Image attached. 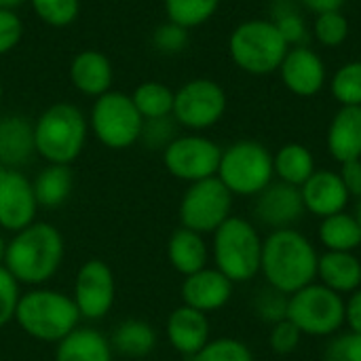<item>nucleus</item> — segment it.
<instances>
[{
	"mask_svg": "<svg viewBox=\"0 0 361 361\" xmlns=\"http://www.w3.org/2000/svg\"><path fill=\"white\" fill-rule=\"evenodd\" d=\"M317 260L313 241L298 228L271 231L262 241L260 275L269 288L292 296L317 279Z\"/></svg>",
	"mask_w": 361,
	"mask_h": 361,
	"instance_id": "nucleus-1",
	"label": "nucleus"
},
{
	"mask_svg": "<svg viewBox=\"0 0 361 361\" xmlns=\"http://www.w3.org/2000/svg\"><path fill=\"white\" fill-rule=\"evenodd\" d=\"M63 235L49 222H32L6 241L4 267L23 286L40 288L63 262Z\"/></svg>",
	"mask_w": 361,
	"mask_h": 361,
	"instance_id": "nucleus-2",
	"label": "nucleus"
},
{
	"mask_svg": "<svg viewBox=\"0 0 361 361\" xmlns=\"http://www.w3.org/2000/svg\"><path fill=\"white\" fill-rule=\"evenodd\" d=\"M17 326L23 334L40 343H59L80 324V313L66 292L53 288H32L21 294L15 311Z\"/></svg>",
	"mask_w": 361,
	"mask_h": 361,
	"instance_id": "nucleus-3",
	"label": "nucleus"
},
{
	"mask_svg": "<svg viewBox=\"0 0 361 361\" xmlns=\"http://www.w3.org/2000/svg\"><path fill=\"white\" fill-rule=\"evenodd\" d=\"M89 121L82 110L68 102L49 106L34 123L36 154L51 165H72L85 150Z\"/></svg>",
	"mask_w": 361,
	"mask_h": 361,
	"instance_id": "nucleus-4",
	"label": "nucleus"
},
{
	"mask_svg": "<svg viewBox=\"0 0 361 361\" xmlns=\"http://www.w3.org/2000/svg\"><path fill=\"white\" fill-rule=\"evenodd\" d=\"M212 258L216 269L233 283H247L260 275L262 237L254 222L231 216L212 233Z\"/></svg>",
	"mask_w": 361,
	"mask_h": 361,
	"instance_id": "nucleus-5",
	"label": "nucleus"
},
{
	"mask_svg": "<svg viewBox=\"0 0 361 361\" xmlns=\"http://www.w3.org/2000/svg\"><path fill=\"white\" fill-rule=\"evenodd\" d=\"M290 44L271 19L241 21L228 36V55L233 63L254 76H267L279 70Z\"/></svg>",
	"mask_w": 361,
	"mask_h": 361,
	"instance_id": "nucleus-6",
	"label": "nucleus"
},
{
	"mask_svg": "<svg viewBox=\"0 0 361 361\" xmlns=\"http://www.w3.org/2000/svg\"><path fill=\"white\" fill-rule=\"evenodd\" d=\"M216 178L233 197H256L273 180V154L254 140H239L222 150Z\"/></svg>",
	"mask_w": 361,
	"mask_h": 361,
	"instance_id": "nucleus-7",
	"label": "nucleus"
},
{
	"mask_svg": "<svg viewBox=\"0 0 361 361\" xmlns=\"http://www.w3.org/2000/svg\"><path fill=\"white\" fill-rule=\"evenodd\" d=\"M288 319L302 336L330 338L345 328V296L313 281L288 298Z\"/></svg>",
	"mask_w": 361,
	"mask_h": 361,
	"instance_id": "nucleus-8",
	"label": "nucleus"
},
{
	"mask_svg": "<svg viewBox=\"0 0 361 361\" xmlns=\"http://www.w3.org/2000/svg\"><path fill=\"white\" fill-rule=\"evenodd\" d=\"M144 127V118L137 112L131 95L121 91H108L95 97L91 114H89V129L106 148L125 150L140 142Z\"/></svg>",
	"mask_w": 361,
	"mask_h": 361,
	"instance_id": "nucleus-9",
	"label": "nucleus"
},
{
	"mask_svg": "<svg viewBox=\"0 0 361 361\" xmlns=\"http://www.w3.org/2000/svg\"><path fill=\"white\" fill-rule=\"evenodd\" d=\"M231 212H233V195L214 176L188 184V188L180 199L178 218H180V226L201 235H212L222 222H226L233 216Z\"/></svg>",
	"mask_w": 361,
	"mask_h": 361,
	"instance_id": "nucleus-10",
	"label": "nucleus"
},
{
	"mask_svg": "<svg viewBox=\"0 0 361 361\" xmlns=\"http://www.w3.org/2000/svg\"><path fill=\"white\" fill-rule=\"evenodd\" d=\"M228 99L224 89L212 78L184 82L173 97V121L190 131H205L222 121Z\"/></svg>",
	"mask_w": 361,
	"mask_h": 361,
	"instance_id": "nucleus-11",
	"label": "nucleus"
},
{
	"mask_svg": "<svg viewBox=\"0 0 361 361\" xmlns=\"http://www.w3.org/2000/svg\"><path fill=\"white\" fill-rule=\"evenodd\" d=\"M222 148L199 133L178 135L165 150H163V165L165 169L182 182H201L214 178L220 167Z\"/></svg>",
	"mask_w": 361,
	"mask_h": 361,
	"instance_id": "nucleus-12",
	"label": "nucleus"
},
{
	"mask_svg": "<svg viewBox=\"0 0 361 361\" xmlns=\"http://www.w3.org/2000/svg\"><path fill=\"white\" fill-rule=\"evenodd\" d=\"M72 300L80 313V319H104L116 300V279L110 264L99 258L85 260L74 277Z\"/></svg>",
	"mask_w": 361,
	"mask_h": 361,
	"instance_id": "nucleus-13",
	"label": "nucleus"
},
{
	"mask_svg": "<svg viewBox=\"0 0 361 361\" xmlns=\"http://www.w3.org/2000/svg\"><path fill=\"white\" fill-rule=\"evenodd\" d=\"M305 214L298 186L273 180L260 195L254 197V218L269 231L296 228Z\"/></svg>",
	"mask_w": 361,
	"mask_h": 361,
	"instance_id": "nucleus-14",
	"label": "nucleus"
},
{
	"mask_svg": "<svg viewBox=\"0 0 361 361\" xmlns=\"http://www.w3.org/2000/svg\"><path fill=\"white\" fill-rule=\"evenodd\" d=\"M36 212L32 180L19 169H0V228L15 235L36 222Z\"/></svg>",
	"mask_w": 361,
	"mask_h": 361,
	"instance_id": "nucleus-15",
	"label": "nucleus"
},
{
	"mask_svg": "<svg viewBox=\"0 0 361 361\" xmlns=\"http://www.w3.org/2000/svg\"><path fill=\"white\" fill-rule=\"evenodd\" d=\"M277 72L286 89L298 97L317 95L326 87V78H328L324 59L319 57L317 51L309 49L307 44L290 47Z\"/></svg>",
	"mask_w": 361,
	"mask_h": 361,
	"instance_id": "nucleus-16",
	"label": "nucleus"
},
{
	"mask_svg": "<svg viewBox=\"0 0 361 361\" xmlns=\"http://www.w3.org/2000/svg\"><path fill=\"white\" fill-rule=\"evenodd\" d=\"M233 288L235 283L226 275H222L216 267L214 269L205 267L184 277L180 296H182V305L209 315L228 305V300L233 298Z\"/></svg>",
	"mask_w": 361,
	"mask_h": 361,
	"instance_id": "nucleus-17",
	"label": "nucleus"
},
{
	"mask_svg": "<svg viewBox=\"0 0 361 361\" xmlns=\"http://www.w3.org/2000/svg\"><path fill=\"white\" fill-rule=\"evenodd\" d=\"M165 334L173 351L186 360H192L212 341L207 315L186 305H180L169 313L165 322Z\"/></svg>",
	"mask_w": 361,
	"mask_h": 361,
	"instance_id": "nucleus-18",
	"label": "nucleus"
},
{
	"mask_svg": "<svg viewBox=\"0 0 361 361\" xmlns=\"http://www.w3.org/2000/svg\"><path fill=\"white\" fill-rule=\"evenodd\" d=\"M300 195H302L305 212L322 220L345 212L351 201L338 171H330V169H315V173L300 186Z\"/></svg>",
	"mask_w": 361,
	"mask_h": 361,
	"instance_id": "nucleus-19",
	"label": "nucleus"
},
{
	"mask_svg": "<svg viewBox=\"0 0 361 361\" xmlns=\"http://www.w3.org/2000/svg\"><path fill=\"white\" fill-rule=\"evenodd\" d=\"M34 154V123L23 114L0 116V167L19 169Z\"/></svg>",
	"mask_w": 361,
	"mask_h": 361,
	"instance_id": "nucleus-20",
	"label": "nucleus"
},
{
	"mask_svg": "<svg viewBox=\"0 0 361 361\" xmlns=\"http://www.w3.org/2000/svg\"><path fill=\"white\" fill-rule=\"evenodd\" d=\"M326 146L336 163L361 159V108L341 106L328 125Z\"/></svg>",
	"mask_w": 361,
	"mask_h": 361,
	"instance_id": "nucleus-21",
	"label": "nucleus"
},
{
	"mask_svg": "<svg viewBox=\"0 0 361 361\" xmlns=\"http://www.w3.org/2000/svg\"><path fill=\"white\" fill-rule=\"evenodd\" d=\"M112 78L114 70L110 59L95 49L76 53L70 63V80L82 95L99 97L108 93L112 87Z\"/></svg>",
	"mask_w": 361,
	"mask_h": 361,
	"instance_id": "nucleus-22",
	"label": "nucleus"
},
{
	"mask_svg": "<svg viewBox=\"0 0 361 361\" xmlns=\"http://www.w3.org/2000/svg\"><path fill=\"white\" fill-rule=\"evenodd\" d=\"M317 279L341 296L353 294L361 288V260L355 252H324L317 260Z\"/></svg>",
	"mask_w": 361,
	"mask_h": 361,
	"instance_id": "nucleus-23",
	"label": "nucleus"
},
{
	"mask_svg": "<svg viewBox=\"0 0 361 361\" xmlns=\"http://www.w3.org/2000/svg\"><path fill=\"white\" fill-rule=\"evenodd\" d=\"M209 256L212 252L205 237L190 228H176L167 241V260L173 267V271H178L184 277L205 269Z\"/></svg>",
	"mask_w": 361,
	"mask_h": 361,
	"instance_id": "nucleus-24",
	"label": "nucleus"
},
{
	"mask_svg": "<svg viewBox=\"0 0 361 361\" xmlns=\"http://www.w3.org/2000/svg\"><path fill=\"white\" fill-rule=\"evenodd\" d=\"M110 338L95 328H76L55 347V361H112Z\"/></svg>",
	"mask_w": 361,
	"mask_h": 361,
	"instance_id": "nucleus-25",
	"label": "nucleus"
},
{
	"mask_svg": "<svg viewBox=\"0 0 361 361\" xmlns=\"http://www.w3.org/2000/svg\"><path fill=\"white\" fill-rule=\"evenodd\" d=\"M112 351L131 361L146 360L157 349V330L144 319H125L110 334Z\"/></svg>",
	"mask_w": 361,
	"mask_h": 361,
	"instance_id": "nucleus-26",
	"label": "nucleus"
},
{
	"mask_svg": "<svg viewBox=\"0 0 361 361\" xmlns=\"http://www.w3.org/2000/svg\"><path fill=\"white\" fill-rule=\"evenodd\" d=\"M34 197L38 207L44 209H57L61 207L74 188V173L70 165H51L47 163L44 169L38 171V176L32 182Z\"/></svg>",
	"mask_w": 361,
	"mask_h": 361,
	"instance_id": "nucleus-27",
	"label": "nucleus"
},
{
	"mask_svg": "<svg viewBox=\"0 0 361 361\" xmlns=\"http://www.w3.org/2000/svg\"><path fill=\"white\" fill-rule=\"evenodd\" d=\"M273 171L279 182L300 188L315 173V157L305 144H286L273 154Z\"/></svg>",
	"mask_w": 361,
	"mask_h": 361,
	"instance_id": "nucleus-28",
	"label": "nucleus"
},
{
	"mask_svg": "<svg viewBox=\"0 0 361 361\" xmlns=\"http://www.w3.org/2000/svg\"><path fill=\"white\" fill-rule=\"evenodd\" d=\"M319 243L326 252H355L361 245V228L353 214L341 212L328 216L317 228Z\"/></svg>",
	"mask_w": 361,
	"mask_h": 361,
	"instance_id": "nucleus-29",
	"label": "nucleus"
},
{
	"mask_svg": "<svg viewBox=\"0 0 361 361\" xmlns=\"http://www.w3.org/2000/svg\"><path fill=\"white\" fill-rule=\"evenodd\" d=\"M173 97H176V91L169 89L165 82H159V80H144L131 93V99H133V104H135V108L144 121L171 116Z\"/></svg>",
	"mask_w": 361,
	"mask_h": 361,
	"instance_id": "nucleus-30",
	"label": "nucleus"
},
{
	"mask_svg": "<svg viewBox=\"0 0 361 361\" xmlns=\"http://www.w3.org/2000/svg\"><path fill=\"white\" fill-rule=\"evenodd\" d=\"M163 6L167 21L192 30L207 23L216 15L220 0H163Z\"/></svg>",
	"mask_w": 361,
	"mask_h": 361,
	"instance_id": "nucleus-31",
	"label": "nucleus"
},
{
	"mask_svg": "<svg viewBox=\"0 0 361 361\" xmlns=\"http://www.w3.org/2000/svg\"><path fill=\"white\" fill-rule=\"evenodd\" d=\"M271 21L277 25L279 34L290 47H302L309 38V27L305 17L296 11L292 0H273Z\"/></svg>",
	"mask_w": 361,
	"mask_h": 361,
	"instance_id": "nucleus-32",
	"label": "nucleus"
},
{
	"mask_svg": "<svg viewBox=\"0 0 361 361\" xmlns=\"http://www.w3.org/2000/svg\"><path fill=\"white\" fill-rule=\"evenodd\" d=\"M330 91L341 106L361 108V59L343 63L330 80Z\"/></svg>",
	"mask_w": 361,
	"mask_h": 361,
	"instance_id": "nucleus-33",
	"label": "nucleus"
},
{
	"mask_svg": "<svg viewBox=\"0 0 361 361\" xmlns=\"http://www.w3.org/2000/svg\"><path fill=\"white\" fill-rule=\"evenodd\" d=\"M40 21L51 27H66L76 21L80 0H27Z\"/></svg>",
	"mask_w": 361,
	"mask_h": 361,
	"instance_id": "nucleus-34",
	"label": "nucleus"
},
{
	"mask_svg": "<svg viewBox=\"0 0 361 361\" xmlns=\"http://www.w3.org/2000/svg\"><path fill=\"white\" fill-rule=\"evenodd\" d=\"M190 361H254V353L243 341L222 336L212 338Z\"/></svg>",
	"mask_w": 361,
	"mask_h": 361,
	"instance_id": "nucleus-35",
	"label": "nucleus"
},
{
	"mask_svg": "<svg viewBox=\"0 0 361 361\" xmlns=\"http://www.w3.org/2000/svg\"><path fill=\"white\" fill-rule=\"evenodd\" d=\"M313 36L322 47L336 49L349 38V21L343 11L322 13L313 21Z\"/></svg>",
	"mask_w": 361,
	"mask_h": 361,
	"instance_id": "nucleus-36",
	"label": "nucleus"
},
{
	"mask_svg": "<svg viewBox=\"0 0 361 361\" xmlns=\"http://www.w3.org/2000/svg\"><path fill=\"white\" fill-rule=\"evenodd\" d=\"M288 298L286 294L273 290V288H264L260 290L256 296H254V302H252V309H254V315L269 324V326H275L283 319H288Z\"/></svg>",
	"mask_w": 361,
	"mask_h": 361,
	"instance_id": "nucleus-37",
	"label": "nucleus"
},
{
	"mask_svg": "<svg viewBox=\"0 0 361 361\" xmlns=\"http://www.w3.org/2000/svg\"><path fill=\"white\" fill-rule=\"evenodd\" d=\"M176 129H178V123L173 121V116L148 118V121H144L140 142H142L146 148H152V150H165V148H167L176 137H178Z\"/></svg>",
	"mask_w": 361,
	"mask_h": 361,
	"instance_id": "nucleus-38",
	"label": "nucleus"
},
{
	"mask_svg": "<svg viewBox=\"0 0 361 361\" xmlns=\"http://www.w3.org/2000/svg\"><path fill=\"white\" fill-rule=\"evenodd\" d=\"M324 361H361V334L347 330L330 336Z\"/></svg>",
	"mask_w": 361,
	"mask_h": 361,
	"instance_id": "nucleus-39",
	"label": "nucleus"
},
{
	"mask_svg": "<svg viewBox=\"0 0 361 361\" xmlns=\"http://www.w3.org/2000/svg\"><path fill=\"white\" fill-rule=\"evenodd\" d=\"M152 44L163 55L182 53L188 47V30L178 23L165 21L152 32Z\"/></svg>",
	"mask_w": 361,
	"mask_h": 361,
	"instance_id": "nucleus-40",
	"label": "nucleus"
},
{
	"mask_svg": "<svg viewBox=\"0 0 361 361\" xmlns=\"http://www.w3.org/2000/svg\"><path fill=\"white\" fill-rule=\"evenodd\" d=\"M19 281L6 271V267H0V328L11 324L15 319L17 302L21 298Z\"/></svg>",
	"mask_w": 361,
	"mask_h": 361,
	"instance_id": "nucleus-41",
	"label": "nucleus"
},
{
	"mask_svg": "<svg viewBox=\"0 0 361 361\" xmlns=\"http://www.w3.org/2000/svg\"><path fill=\"white\" fill-rule=\"evenodd\" d=\"M300 341H302V334H300V330L290 319H283V322L271 326L269 345H271L273 353L290 355V353H294L300 347Z\"/></svg>",
	"mask_w": 361,
	"mask_h": 361,
	"instance_id": "nucleus-42",
	"label": "nucleus"
},
{
	"mask_svg": "<svg viewBox=\"0 0 361 361\" xmlns=\"http://www.w3.org/2000/svg\"><path fill=\"white\" fill-rule=\"evenodd\" d=\"M23 38V21L15 11L0 8V55L11 53Z\"/></svg>",
	"mask_w": 361,
	"mask_h": 361,
	"instance_id": "nucleus-43",
	"label": "nucleus"
},
{
	"mask_svg": "<svg viewBox=\"0 0 361 361\" xmlns=\"http://www.w3.org/2000/svg\"><path fill=\"white\" fill-rule=\"evenodd\" d=\"M349 197H361V159L357 161H347V163H341V171H338Z\"/></svg>",
	"mask_w": 361,
	"mask_h": 361,
	"instance_id": "nucleus-44",
	"label": "nucleus"
},
{
	"mask_svg": "<svg viewBox=\"0 0 361 361\" xmlns=\"http://www.w3.org/2000/svg\"><path fill=\"white\" fill-rule=\"evenodd\" d=\"M345 326L351 332L361 334V288L345 300Z\"/></svg>",
	"mask_w": 361,
	"mask_h": 361,
	"instance_id": "nucleus-45",
	"label": "nucleus"
},
{
	"mask_svg": "<svg viewBox=\"0 0 361 361\" xmlns=\"http://www.w3.org/2000/svg\"><path fill=\"white\" fill-rule=\"evenodd\" d=\"M305 8H309L315 15L322 13H332V11H341L345 6L347 0H298Z\"/></svg>",
	"mask_w": 361,
	"mask_h": 361,
	"instance_id": "nucleus-46",
	"label": "nucleus"
},
{
	"mask_svg": "<svg viewBox=\"0 0 361 361\" xmlns=\"http://www.w3.org/2000/svg\"><path fill=\"white\" fill-rule=\"evenodd\" d=\"M23 2H27V0H0V8L15 11V8H17V6H21Z\"/></svg>",
	"mask_w": 361,
	"mask_h": 361,
	"instance_id": "nucleus-47",
	"label": "nucleus"
},
{
	"mask_svg": "<svg viewBox=\"0 0 361 361\" xmlns=\"http://www.w3.org/2000/svg\"><path fill=\"white\" fill-rule=\"evenodd\" d=\"M4 254H6V241H4V237L0 233V267L4 264Z\"/></svg>",
	"mask_w": 361,
	"mask_h": 361,
	"instance_id": "nucleus-48",
	"label": "nucleus"
},
{
	"mask_svg": "<svg viewBox=\"0 0 361 361\" xmlns=\"http://www.w3.org/2000/svg\"><path fill=\"white\" fill-rule=\"evenodd\" d=\"M355 220H357V224H360V228H361V197L357 199V205H355Z\"/></svg>",
	"mask_w": 361,
	"mask_h": 361,
	"instance_id": "nucleus-49",
	"label": "nucleus"
},
{
	"mask_svg": "<svg viewBox=\"0 0 361 361\" xmlns=\"http://www.w3.org/2000/svg\"><path fill=\"white\" fill-rule=\"evenodd\" d=\"M2 93H4V91H2V82H0V104H2Z\"/></svg>",
	"mask_w": 361,
	"mask_h": 361,
	"instance_id": "nucleus-50",
	"label": "nucleus"
},
{
	"mask_svg": "<svg viewBox=\"0 0 361 361\" xmlns=\"http://www.w3.org/2000/svg\"><path fill=\"white\" fill-rule=\"evenodd\" d=\"M140 361H148V360H140Z\"/></svg>",
	"mask_w": 361,
	"mask_h": 361,
	"instance_id": "nucleus-51",
	"label": "nucleus"
},
{
	"mask_svg": "<svg viewBox=\"0 0 361 361\" xmlns=\"http://www.w3.org/2000/svg\"><path fill=\"white\" fill-rule=\"evenodd\" d=\"M0 169H2V167H0Z\"/></svg>",
	"mask_w": 361,
	"mask_h": 361,
	"instance_id": "nucleus-52",
	"label": "nucleus"
}]
</instances>
